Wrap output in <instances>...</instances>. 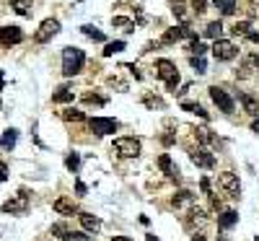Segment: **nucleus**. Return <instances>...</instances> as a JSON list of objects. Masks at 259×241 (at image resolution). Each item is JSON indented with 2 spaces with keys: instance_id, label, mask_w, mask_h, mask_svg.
<instances>
[{
  "instance_id": "obj_41",
  "label": "nucleus",
  "mask_w": 259,
  "mask_h": 241,
  "mask_svg": "<svg viewBox=\"0 0 259 241\" xmlns=\"http://www.w3.org/2000/svg\"><path fill=\"white\" fill-rule=\"evenodd\" d=\"M75 192H78V194H86V184H83V182H75Z\"/></svg>"
},
{
  "instance_id": "obj_21",
  "label": "nucleus",
  "mask_w": 259,
  "mask_h": 241,
  "mask_svg": "<svg viewBox=\"0 0 259 241\" xmlns=\"http://www.w3.org/2000/svg\"><path fill=\"white\" fill-rule=\"evenodd\" d=\"M254 68H259V57L256 55H249V57H243V68H241V78H246V75L254 70Z\"/></svg>"
},
{
  "instance_id": "obj_13",
  "label": "nucleus",
  "mask_w": 259,
  "mask_h": 241,
  "mask_svg": "<svg viewBox=\"0 0 259 241\" xmlns=\"http://www.w3.org/2000/svg\"><path fill=\"white\" fill-rule=\"evenodd\" d=\"M24 39V32L19 26H3L0 29V44H19Z\"/></svg>"
},
{
  "instance_id": "obj_5",
  "label": "nucleus",
  "mask_w": 259,
  "mask_h": 241,
  "mask_svg": "<svg viewBox=\"0 0 259 241\" xmlns=\"http://www.w3.org/2000/svg\"><path fill=\"white\" fill-rule=\"evenodd\" d=\"M210 99L220 107V112H225V114H231L233 109H236V104H233V99H231V94L225 91V88H220V86H212L210 88Z\"/></svg>"
},
{
  "instance_id": "obj_28",
  "label": "nucleus",
  "mask_w": 259,
  "mask_h": 241,
  "mask_svg": "<svg viewBox=\"0 0 259 241\" xmlns=\"http://www.w3.org/2000/svg\"><path fill=\"white\" fill-rule=\"evenodd\" d=\"M16 138H19V132L16 130H6V135H3V140H0V145H3V148H11V145H16Z\"/></svg>"
},
{
  "instance_id": "obj_10",
  "label": "nucleus",
  "mask_w": 259,
  "mask_h": 241,
  "mask_svg": "<svg viewBox=\"0 0 259 241\" xmlns=\"http://www.w3.org/2000/svg\"><path fill=\"white\" fill-rule=\"evenodd\" d=\"M91 130H94L96 135H112V132H117V119H109V117H94L91 119Z\"/></svg>"
},
{
  "instance_id": "obj_32",
  "label": "nucleus",
  "mask_w": 259,
  "mask_h": 241,
  "mask_svg": "<svg viewBox=\"0 0 259 241\" xmlns=\"http://www.w3.org/2000/svg\"><path fill=\"white\" fill-rule=\"evenodd\" d=\"M52 233H57L60 238H68V241H70V236H73V231L68 228V225H63V223H55V225H52Z\"/></svg>"
},
{
  "instance_id": "obj_15",
  "label": "nucleus",
  "mask_w": 259,
  "mask_h": 241,
  "mask_svg": "<svg viewBox=\"0 0 259 241\" xmlns=\"http://www.w3.org/2000/svg\"><path fill=\"white\" fill-rule=\"evenodd\" d=\"M207 223V213H205V210L202 207H189V218H187V225H192V228H194V225H205Z\"/></svg>"
},
{
  "instance_id": "obj_1",
  "label": "nucleus",
  "mask_w": 259,
  "mask_h": 241,
  "mask_svg": "<svg viewBox=\"0 0 259 241\" xmlns=\"http://www.w3.org/2000/svg\"><path fill=\"white\" fill-rule=\"evenodd\" d=\"M83 65H86V55H83V50H78V47H65L63 50V73L68 75H78L81 70H83Z\"/></svg>"
},
{
  "instance_id": "obj_17",
  "label": "nucleus",
  "mask_w": 259,
  "mask_h": 241,
  "mask_svg": "<svg viewBox=\"0 0 259 241\" xmlns=\"http://www.w3.org/2000/svg\"><path fill=\"white\" fill-rule=\"evenodd\" d=\"M158 169H161V171H166L171 179H179V171H176V166L171 163V156H169V153H163V156L158 158Z\"/></svg>"
},
{
  "instance_id": "obj_14",
  "label": "nucleus",
  "mask_w": 259,
  "mask_h": 241,
  "mask_svg": "<svg viewBox=\"0 0 259 241\" xmlns=\"http://www.w3.org/2000/svg\"><path fill=\"white\" fill-rule=\"evenodd\" d=\"M171 205H174L176 210H189V207L194 205V192H189V189L176 192L174 197H171Z\"/></svg>"
},
{
  "instance_id": "obj_44",
  "label": "nucleus",
  "mask_w": 259,
  "mask_h": 241,
  "mask_svg": "<svg viewBox=\"0 0 259 241\" xmlns=\"http://www.w3.org/2000/svg\"><path fill=\"white\" fill-rule=\"evenodd\" d=\"M192 241H207V238H205L202 233H194V236H192Z\"/></svg>"
},
{
  "instance_id": "obj_20",
  "label": "nucleus",
  "mask_w": 259,
  "mask_h": 241,
  "mask_svg": "<svg viewBox=\"0 0 259 241\" xmlns=\"http://www.w3.org/2000/svg\"><path fill=\"white\" fill-rule=\"evenodd\" d=\"M11 8L19 16H32V0H11Z\"/></svg>"
},
{
  "instance_id": "obj_18",
  "label": "nucleus",
  "mask_w": 259,
  "mask_h": 241,
  "mask_svg": "<svg viewBox=\"0 0 259 241\" xmlns=\"http://www.w3.org/2000/svg\"><path fill=\"white\" fill-rule=\"evenodd\" d=\"M238 101L243 104V109H246L249 114H259V101L254 99V96H249V94H238Z\"/></svg>"
},
{
  "instance_id": "obj_2",
  "label": "nucleus",
  "mask_w": 259,
  "mask_h": 241,
  "mask_svg": "<svg viewBox=\"0 0 259 241\" xmlns=\"http://www.w3.org/2000/svg\"><path fill=\"white\" fill-rule=\"evenodd\" d=\"M156 73H158V78L166 83L169 91H174V88L179 86V70H176V65L171 63V60H156Z\"/></svg>"
},
{
  "instance_id": "obj_43",
  "label": "nucleus",
  "mask_w": 259,
  "mask_h": 241,
  "mask_svg": "<svg viewBox=\"0 0 259 241\" xmlns=\"http://www.w3.org/2000/svg\"><path fill=\"white\" fill-rule=\"evenodd\" d=\"M246 39H249V42H256V44H259V34H256V32H249V34H246Z\"/></svg>"
},
{
  "instance_id": "obj_24",
  "label": "nucleus",
  "mask_w": 259,
  "mask_h": 241,
  "mask_svg": "<svg viewBox=\"0 0 259 241\" xmlns=\"http://www.w3.org/2000/svg\"><path fill=\"white\" fill-rule=\"evenodd\" d=\"M197 138H200V143H205V145H220L218 138H215V135H210L207 127H200V130H197Z\"/></svg>"
},
{
  "instance_id": "obj_39",
  "label": "nucleus",
  "mask_w": 259,
  "mask_h": 241,
  "mask_svg": "<svg viewBox=\"0 0 259 241\" xmlns=\"http://www.w3.org/2000/svg\"><path fill=\"white\" fill-rule=\"evenodd\" d=\"M145 104H148V107H163V101H161V99H153V96H145Z\"/></svg>"
},
{
  "instance_id": "obj_46",
  "label": "nucleus",
  "mask_w": 259,
  "mask_h": 241,
  "mask_svg": "<svg viewBox=\"0 0 259 241\" xmlns=\"http://www.w3.org/2000/svg\"><path fill=\"white\" fill-rule=\"evenodd\" d=\"M112 241H132V238H127V236H114Z\"/></svg>"
},
{
  "instance_id": "obj_45",
  "label": "nucleus",
  "mask_w": 259,
  "mask_h": 241,
  "mask_svg": "<svg viewBox=\"0 0 259 241\" xmlns=\"http://www.w3.org/2000/svg\"><path fill=\"white\" fill-rule=\"evenodd\" d=\"M251 130H254V132H259V117H256L254 122H251Z\"/></svg>"
},
{
  "instance_id": "obj_11",
  "label": "nucleus",
  "mask_w": 259,
  "mask_h": 241,
  "mask_svg": "<svg viewBox=\"0 0 259 241\" xmlns=\"http://www.w3.org/2000/svg\"><path fill=\"white\" fill-rule=\"evenodd\" d=\"M184 37H192V32L187 26H174V29H166V34L161 37V44H176L179 39Z\"/></svg>"
},
{
  "instance_id": "obj_25",
  "label": "nucleus",
  "mask_w": 259,
  "mask_h": 241,
  "mask_svg": "<svg viewBox=\"0 0 259 241\" xmlns=\"http://www.w3.org/2000/svg\"><path fill=\"white\" fill-rule=\"evenodd\" d=\"M215 8L223 13V16H231L236 11V0H215Z\"/></svg>"
},
{
  "instance_id": "obj_26",
  "label": "nucleus",
  "mask_w": 259,
  "mask_h": 241,
  "mask_svg": "<svg viewBox=\"0 0 259 241\" xmlns=\"http://www.w3.org/2000/svg\"><path fill=\"white\" fill-rule=\"evenodd\" d=\"M81 32H83V34H86L88 39H94V42H106V39H104V34L99 32V29H96V26H91V24H86V26H81Z\"/></svg>"
},
{
  "instance_id": "obj_27",
  "label": "nucleus",
  "mask_w": 259,
  "mask_h": 241,
  "mask_svg": "<svg viewBox=\"0 0 259 241\" xmlns=\"http://www.w3.org/2000/svg\"><path fill=\"white\" fill-rule=\"evenodd\" d=\"M181 109H184V112H192V114L202 117V119H207V112L200 107V104H192V101H181Z\"/></svg>"
},
{
  "instance_id": "obj_16",
  "label": "nucleus",
  "mask_w": 259,
  "mask_h": 241,
  "mask_svg": "<svg viewBox=\"0 0 259 241\" xmlns=\"http://www.w3.org/2000/svg\"><path fill=\"white\" fill-rule=\"evenodd\" d=\"M78 218H81V225H83L86 231H91V233L101 231V220H99L96 215H91V213H81Z\"/></svg>"
},
{
  "instance_id": "obj_12",
  "label": "nucleus",
  "mask_w": 259,
  "mask_h": 241,
  "mask_svg": "<svg viewBox=\"0 0 259 241\" xmlns=\"http://www.w3.org/2000/svg\"><path fill=\"white\" fill-rule=\"evenodd\" d=\"M52 210L57 215H75V213H78V205H75L70 197H57L52 202Z\"/></svg>"
},
{
  "instance_id": "obj_30",
  "label": "nucleus",
  "mask_w": 259,
  "mask_h": 241,
  "mask_svg": "<svg viewBox=\"0 0 259 241\" xmlns=\"http://www.w3.org/2000/svg\"><path fill=\"white\" fill-rule=\"evenodd\" d=\"M231 32H233L236 37H246V34L251 32V24H249V21H238V24L231 29Z\"/></svg>"
},
{
  "instance_id": "obj_29",
  "label": "nucleus",
  "mask_w": 259,
  "mask_h": 241,
  "mask_svg": "<svg viewBox=\"0 0 259 241\" xmlns=\"http://www.w3.org/2000/svg\"><path fill=\"white\" fill-rule=\"evenodd\" d=\"M112 24H114V26H119V29H125V32H135V24H132L130 19H125V16H114V19H112Z\"/></svg>"
},
{
  "instance_id": "obj_40",
  "label": "nucleus",
  "mask_w": 259,
  "mask_h": 241,
  "mask_svg": "<svg viewBox=\"0 0 259 241\" xmlns=\"http://www.w3.org/2000/svg\"><path fill=\"white\" fill-rule=\"evenodd\" d=\"M6 179H8V166H6V163H0V182H6Z\"/></svg>"
},
{
  "instance_id": "obj_3",
  "label": "nucleus",
  "mask_w": 259,
  "mask_h": 241,
  "mask_svg": "<svg viewBox=\"0 0 259 241\" xmlns=\"http://www.w3.org/2000/svg\"><path fill=\"white\" fill-rule=\"evenodd\" d=\"M114 153L122 156V158L140 156V140L138 138H117L114 140Z\"/></svg>"
},
{
  "instance_id": "obj_35",
  "label": "nucleus",
  "mask_w": 259,
  "mask_h": 241,
  "mask_svg": "<svg viewBox=\"0 0 259 241\" xmlns=\"http://www.w3.org/2000/svg\"><path fill=\"white\" fill-rule=\"evenodd\" d=\"M63 119H73V122H81V119H83V112H78V109H65V112H63Z\"/></svg>"
},
{
  "instance_id": "obj_36",
  "label": "nucleus",
  "mask_w": 259,
  "mask_h": 241,
  "mask_svg": "<svg viewBox=\"0 0 259 241\" xmlns=\"http://www.w3.org/2000/svg\"><path fill=\"white\" fill-rule=\"evenodd\" d=\"M189 52H192V55H205V52H207V47H205V44H200V42L194 39V42L189 44Z\"/></svg>"
},
{
  "instance_id": "obj_37",
  "label": "nucleus",
  "mask_w": 259,
  "mask_h": 241,
  "mask_svg": "<svg viewBox=\"0 0 259 241\" xmlns=\"http://www.w3.org/2000/svg\"><path fill=\"white\" fill-rule=\"evenodd\" d=\"M83 101H86V104H106V99H104V96H96V94H86Z\"/></svg>"
},
{
  "instance_id": "obj_23",
  "label": "nucleus",
  "mask_w": 259,
  "mask_h": 241,
  "mask_svg": "<svg viewBox=\"0 0 259 241\" xmlns=\"http://www.w3.org/2000/svg\"><path fill=\"white\" fill-rule=\"evenodd\" d=\"M205 37H210V39H220V37H223V24H220V21H210L207 29H205Z\"/></svg>"
},
{
  "instance_id": "obj_47",
  "label": "nucleus",
  "mask_w": 259,
  "mask_h": 241,
  "mask_svg": "<svg viewBox=\"0 0 259 241\" xmlns=\"http://www.w3.org/2000/svg\"><path fill=\"white\" fill-rule=\"evenodd\" d=\"M148 241H158V238H156L153 233H148Z\"/></svg>"
},
{
  "instance_id": "obj_4",
  "label": "nucleus",
  "mask_w": 259,
  "mask_h": 241,
  "mask_svg": "<svg viewBox=\"0 0 259 241\" xmlns=\"http://www.w3.org/2000/svg\"><path fill=\"white\" fill-rule=\"evenodd\" d=\"M236 55H238L236 44L228 42V39H215V44H212V57L220 60V63H231Z\"/></svg>"
},
{
  "instance_id": "obj_6",
  "label": "nucleus",
  "mask_w": 259,
  "mask_h": 241,
  "mask_svg": "<svg viewBox=\"0 0 259 241\" xmlns=\"http://www.w3.org/2000/svg\"><path fill=\"white\" fill-rule=\"evenodd\" d=\"M57 32H60V21H57V19H47V21H42L39 32L34 34V42H37V44H44V42H50L52 37H57Z\"/></svg>"
},
{
  "instance_id": "obj_19",
  "label": "nucleus",
  "mask_w": 259,
  "mask_h": 241,
  "mask_svg": "<svg viewBox=\"0 0 259 241\" xmlns=\"http://www.w3.org/2000/svg\"><path fill=\"white\" fill-rule=\"evenodd\" d=\"M236 223H238V213H236V210H225V213L218 218L220 228H231V225H236Z\"/></svg>"
},
{
  "instance_id": "obj_7",
  "label": "nucleus",
  "mask_w": 259,
  "mask_h": 241,
  "mask_svg": "<svg viewBox=\"0 0 259 241\" xmlns=\"http://www.w3.org/2000/svg\"><path fill=\"white\" fill-rule=\"evenodd\" d=\"M218 184L225 189V194H228V197H238V194H241L238 176H236L233 171H223V174L218 176Z\"/></svg>"
},
{
  "instance_id": "obj_33",
  "label": "nucleus",
  "mask_w": 259,
  "mask_h": 241,
  "mask_svg": "<svg viewBox=\"0 0 259 241\" xmlns=\"http://www.w3.org/2000/svg\"><path fill=\"white\" fill-rule=\"evenodd\" d=\"M122 50H125V42H122V39L119 42H109V44H106V50H104V55L112 57L114 52H122Z\"/></svg>"
},
{
  "instance_id": "obj_48",
  "label": "nucleus",
  "mask_w": 259,
  "mask_h": 241,
  "mask_svg": "<svg viewBox=\"0 0 259 241\" xmlns=\"http://www.w3.org/2000/svg\"><path fill=\"white\" fill-rule=\"evenodd\" d=\"M254 241H259V238H254Z\"/></svg>"
},
{
  "instance_id": "obj_9",
  "label": "nucleus",
  "mask_w": 259,
  "mask_h": 241,
  "mask_svg": "<svg viewBox=\"0 0 259 241\" xmlns=\"http://www.w3.org/2000/svg\"><path fill=\"white\" fill-rule=\"evenodd\" d=\"M189 158H192L194 166H200V169H212L215 166V156H212L207 148H194L189 153Z\"/></svg>"
},
{
  "instance_id": "obj_31",
  "label": "nucleus",
  "mask_w": 259,
  "mask_h": 241,
  "mask_svg": "<svg viewBox=\"0 0 259 241\" xmlns=\"http://www.w3.org/2000/svg\"><path fill=\"white\" fill-rule=\"evenodd\" d=\"M65 166H68V169L75 174V171L81 169V156H78V153H70V156L65 158Z\"/></svg>"
},
{
  "instance_id": "obj_22",
  "label": "nucleus",
  "mask_w": 259,
  "mask_h": 241,
  "mask_svg": "<svg viewBox=\"0 0 259 241\" xmlns=\"http://www.w3.org/2000/svg\"><path fill=\"white\" fill-rule=\"evenodd\" d=\"M52 101H55V104H68V101H73V91H70L68 86L57 88V91L52 94Z\"/></svg>"
},
{
  "instance_id": "obj_8",
  "label": "nucleus",
  "mask_w": 259,
  "mask_h": 241,
  "mask_svg": "<svg viewBox=\"0 0 259 241\" xmlns=\"http://www.w3.org/2000/svg\"><path fill=\"white\" fill-rule=\"evenodd\" d=\"M26 210H29V194L21 189L19 194H13V197L3 205V213H26Z\"/></svg>"
},
{
  "instance_id": "obj_34",
  "label": "nucleus",
  "mask_w": 259,
  "mask_h": 241,
  "mask_svg": "<svg viewBox=\"0 0 259 241\" xmlns=\"http://www.w3.org/2000/svg\"><path fill=\"white\" fill-rule=\"evenodd\" d=\"M192 68L197 70V73H207V65H205V60H202V55H192Z\"/></svg>"
},
{
  "instance_id": "obj_42",
  "label": "nucleus",
  "mask_w": 259,
  "mask_h": 241,
  "mask_svg": "<svg viewBox=\"0 0 259 241\" xmlns=\"http://www.w3.org/2000/svg\"><path fill=\"white\" fill-rule=\"evenodd\" d=\"M200 187H202V192H205V194H210V182H207V179H202Z\"/></svg>"
},
{
  "instance_id": "obj_38",
  "label": "nucleus",
  "mask_w": 259,
  "mask_h": 241,
  "mask_svg": "<svg viewBox=\"0 0 259 241\" xmlns=\"http://www.w3.org/2000/svg\"><path fill=\"white\" fill-rule=\"evenodd\" d=\"M192 8H194L197 13H202V11H207V0H192Z\"/></svg>"
}]
</instances>
